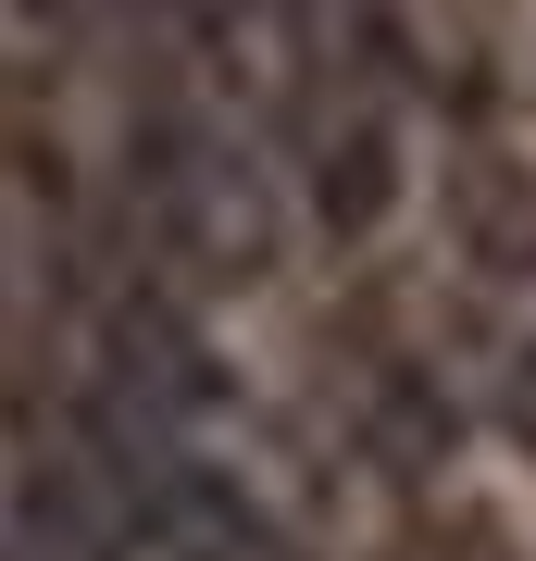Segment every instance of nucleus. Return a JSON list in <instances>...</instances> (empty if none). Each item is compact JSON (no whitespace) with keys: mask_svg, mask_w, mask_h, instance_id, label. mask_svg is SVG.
Instances as JSON below:
<instances>
[{"mask_svg":"<svg viewBox=\"0 0 536 561\" xmlns=\"http://www.w3.org/2000/svg\"><path fill=\"white\" fill-rule=\"evenodd\" d=\"M125 201H138L150 262L187 275V287H250L262 262H275V187H262V162L225 138V125H199V113H150L138 138H125Z\"/></svg>","mask_w":536,"mask_h":561,"instance_id":"f257e3e1","label":"nucleus"},{"mask_svg":"<svg viewBox=\"0 0 536 561\" xmlns=\"http://www.w3.org/2000/svg\"><path fill=\"white\" fill-rule=\"evenodd\" d=\"M187 62H250L262 50V0H138Z\"/></svg>","mask_w":536,"mask_h":561,"instance_id":"20e7f679","label":"nucleus"},{"mask_svg":"<svg viewBox=\"0 0 536 561\" xmlns=\"http://www.w3.org/2000/svg\"><path fill=\"white\" fill-rule=\"evenodd\" d=\"M299 187H312L324 238H375L387 225V201H399V113L362 76L299 88Z\"/></svg>","mask_w":536,"mask_h":561,"instance_id":"f03ea898","label":"nucleus"},{"mask_svg":"<svg viewBox=\"0 0 536 561\" xmlns=\"http://www.w3.org/2000/svg\"><path fill=\"white\" fill-rule=\"evenodd\" d=\"M499 437H512V449L536 461V337H524L512 362H499Z\"/></svg>","mask_w":536,"mask_h":561,"instance_id":"39448f33","label":"nucleus"},{"mask_svg":"<svg viewBox=\"0 0 536 561\" xmlns=\"http://www.w3.org/2000/svg\"><path fill=\"white\" fill-rule=\"evenodd\" d=\"M138 537L162 561H312L262 500H238V486L199 474V461H162V474H150V524H138Z\"/></svg>","mask_w":536,"mask_h":561,"instance_id":"7ed1b4c3","label":"nucleus"}]
</instances>
